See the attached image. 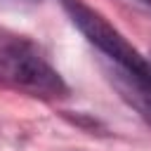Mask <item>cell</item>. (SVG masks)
I'll list each match as a JSON object with an SVG mask.
<instances>
[{
    "instance_id": "6da1fadb",
    "label": "cell",
    "mask_w": 151,
    "mask_h": 151,
    "mask_svg": "<svg viewBox=\"0 0 151 151\" xmlns=\"http://www.w3.org/2000/svg\"><path fill=\"white\" fill-rule=\"evenodd\" d=\"M0 83L40 99H59L68 94V85L38 47L26 38L5 31H0Z\"/></svg>"
},
{
    "instance_id": "7a4b0ae2",
    "label": "cell",
    "mask_w": 151,
    "mask_h": 151,
    "mask_svg": "<svg viewBox=\"0 0 151 151\" xmlns=\"http://www.w3.org/2000/svg\"><path fill=\"white\" fill-rule=\"evenodd\" d=\"M71 21L78 26V31L106 57L116 64L118 71L134 73V76H151V66L146 59L92 7H87L83 0H59Z\"/></svg>"
},
{
    "instance_id": "3957f363",
    "label": "cell",
    "mask_w": 151,
    "mask_h": 151,
    "mask_svg": "<svg viewBox=\"0 0 151 151\" xmlns=\"http://www.w3.org/2000/svg\"><path fill=\"white\" fill-rule=\"evenodd\" d=\"M142 2H144V5H149V7H151V0H142Z\"/></svg>"
}]
</instances>
